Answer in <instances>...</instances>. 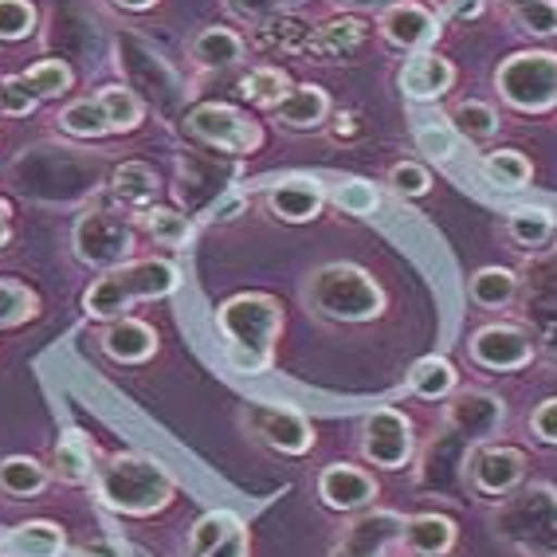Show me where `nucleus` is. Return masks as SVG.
<instances>
[{
  "mask_svg": "<svg viewBox=\"0 0 557 557\" xmlns=\"http://www.w3.org/2000/svg\"><path fill=\"white\" fill-rule=\"evenodd\" d=\"M216 326L228 338V366L236 373H268L271 358H275V342L283 330V307L278 299L263 295V290H248V295H232L224 307L216 310Z\"/></svg>",
  "mask_w": 557,
  "mask_h": 557,
  "instance_id": "nucleus-1",
  "label": "nucleus"
},
{
  "mask_svg": "<svg viewBox=\"0 0 557 557\" xmlns=\"http://www.w3.org/2000/svg\"><path fill=\"white\" fill-rule=\"evenodd\" d=\"M173 290H177V268L170 259H134V263H122V268L95 278L83 295V310H87V319L114 322L126 319V310L134 302L165 299Z\"/></svg>",
  "mask_w": 557,
  "mask_h": 557,
  "instance_id": "nucleus-2",
  "label": "nucleus"
},
{
  "mask_svg": "<svg viewBox=\"0 0 557 557\" xmlns=\"http://www.w3.org/2000/svg\"><path fill=\"white\" fill-rule=\"evenodd\" d=\"M95 491L107 503L110 510L119 515H158L173 503V479L170 471L161 468L158 459L138 456V451H126V456H114L107 468L95 471Z\"/></svg>",
  "mask_w": 557,
  "mask_h": 557,
  "instance_id": "nucleus-3",
  "label": "nucleus"
},
{
  "mask_svg": "<svg viewBox=\"0 0 557 557\" xmlns=\"http://www.w3.org/2000/svg\"><path fill=\"white\" fill-rule=\"evenodd\" d=\"M307 302L330 322H373L385 310V290L358 263H322L307 278Z\"/></svg>",
  "mask_w": 557,
  "mask_h": 557,
  "instance_id": "nucleus-4",
  "label": "nucleus"
},
{
  "mask_svg": "<svg viewBox=\"0 0 557 557\" xmlns=\"http://www.w3.org/2000/svg\"><path fill=\"white\" fill-rule=\"evenodd\" d=\"M491 527L503 542L530 557H557V491L549 483H530L498 503Z\"/></svg>",
  "mask_w": 557,
  "mask_h": 557,
  "instance_id": "nucleus-5",
  "label": "nucleus"
},
{
  "mask_svg": "<svg viewBox=\"0 0 557 557\" xmlns=\"http://www.w3.org/2000/svg\"><path fill=\"white\" fill-rule=\"evenodd\" d=\"M495 87L507 107L522 114H546L557 107V55L554 51H515L498 63Z\"/></svg>",
  "mask_w": 557,
  "mask_h": 557,
  "instance_id": "nucleus-6",
  "label": "nucleus"
},
{
  "mask_svg": "<svg viewBox=\"0 0 557 557\" xmlns=\"http://www.w3.org/2000/svg\"><path fill=\"white\" fill-rule=\"evenodd\" d=\"M71 244H75V256L87 263V268H122V259H129L134 251V228L129 220L119 212L107 209H90L75 220V232H71Z\"/></svg>",
  "mask_w": 557,
  "mask_h": 557,
  "instance_id": "nucleus-7",
  "label": "nucleus"
},
{
  "mask_svg": "<svg viewBox=\"0 0 557 557\" xmlns=\"http://www.w3.org/2000/svg\"><path fill=\"white\" fill-rule=\"evenodd\" d=\"M185 129L193 138L224 153H256L263 146V129L256 119H248L244 110L228 107V102H205V107L185 114Z\"/></svg>",
  "mask_w": 557,
  "mask_h": 557,
  "instance_id": "nucleus-8",
  "label": "nucleus"
},
{
  "mask_svg": "<svg viewBox=\"0 0 557 557\" xmlns=\"http://www.w3.org/2000/svg\"><path fill=\"white\" fill-rule=\"evenodd\" d=\"M417 448V436H412V424H408L405 412L397 408H377L366 417V429H361V451L373 468L400 471L412 459Z\"/></svg>",
  "mask_w": 557,
  "mask_h": 557,
  "instance_id": "nucleus-9",
  "label": "nucleus"
},
{
  "mask_svg": "<svg viewBox=\"0 0 557 557\" xmlns=\"http://www.w3.org/2000/svg\"><path fill=\"white\" fill-rule=\"evenodd\" d=\"M471 361L483 369H498V373H510V369H522L534 361V342L522 326H510V322H491L471 338Z\"/></svg>",
  "mask_w": 557,
  "mask_h": 557,
  "instance_id": "nucleus-10",
  "label": "nucleus"
},
{
  "mask_svg": "<svg viewBox=\"0 0 557 557\" xmlns=\"http://www.w3.org/2000/svg\"><path fill=\"white\" fill-rule=\"evenodd\" d=\"M527 475V451L507 444H487L468 459V483L479 495H510Z\"/></svg>",
  "mask_w": 557,
  "mask_h": 557,
  "instance_id": "nucleus-11",
  "label": "nucleus"
},
{
  "mask_svg": "<svg viewBox=\"0 0 557 557\" xmlns=\"http://www.w3.org/2000/svg\"><path fill=\"white\" fill-rule=\"evenodd\" d=\"M405 537V515L397 510H366L354 518V527L346 530L338 546L330 549V557H385L393 542Z\"/></svg>",
  "mask_w": 557,
  "mask_h": 557,
  "instance_id": "nucleus-12",
  "label": "nucleus"
},
{
  "mask_svg": "<svg viewBox=\"0 0 557 557\" xmlns=\"http://www.w3.org/2000/svg\"><path fill=\"white\" fill-rule=\"evenodd\" d=\"M507 420V408L503 400L483 393V388H468V393H456L448 405V429L451 436L468 440V444H483L491 440Z\"/></svg>",
  "mask_w": 557,
  "mask_h": 557,
  "instance_id": "nucleus-13",
  "label": "nucleus"
},
{
  "mask_svg": "<svg viewBox=\"0 0 557 557\" xmlns=\"http://www.w3.org/2000/svg\"><path fill=\"white\" fill-rule=\"evenodd\" d=\"M381 36L393 48L405 51H429L440 40V21L417 0H397L381 12Z\"/></svg>",
  "mask_w": 557,
  "mask_h": 557,
  "instance_id": "nucleus-14",
  "label": "nucleus"
},
{
  "mask_svg": "<svg viewBox=\"0 0 557 557\" xmlns=\"http://www.w3.org/2000/svg\"><path fill=\"white\" fill-rule=\"evenodd\" d=\"M189 557H248V530L232 510H209L189 534Z\"/></svg>",
  "mask_w": 557,
  "mask_h": 557,
  "instance_id": "nucleus-15",
  "label": "nucleus"
},
{
  "mask_svg": "<svg viewBox=\"0 0 557 557\" xmlns=\"http://www.w3.org/2000/svg\"><path fill=\"white\" fill-rule=\"evenodd\" d=\"M251 424H256L259 440L268 444V448L283 451V456H307L314 448V429H310L307 420L295 412V408H256L251 412Z\"/></svg>",
  "mask_w": 557,
  "mask_h": 557,
  "instance_id": "nucleus-16",
  "label": "nucleus"
},
{
  "mask_svg": "<svg viewBox=\"0 0 557 557\" xmlns=\"http://www.w3.org/2000/svg\"><path fill=\"white\" fill-rule=\"evenodd\" d=\"M319 498L330 510H366L377 498V483L361 468L349 463H330L319 475Z\"/></svg>",
  "mask_w": 557,
  "mask_h": 557,
  "instance_id": "nucleus-17",
  "label": "nucleus"
},
{
  "mask_svg": "<svg viewBox=\"0 0 557 557\" xmlns=\"http://www.w3.org/2000/svg\"><path fill=\"white\" fill-rule=\"evenodd\" d=\"M451 83H456V67L436 51H412L400 67V90L417 102H432L440 95H448Z\"/></svg>",
  "mask_w": 557,
  "mask_h": 557,
  "instance_id": "nucleus-18",
  "label": "nucleus"
},
{
  "mask_svg": "<svg viewBox=\"0 0 557 557\" xmlns=\"http://www.w3.org/2000/svg\"><path fill=\"white\" fill-rule=\"evenodd\" d=\"M361 44H366V24H361L358 16H334V21L319 24V28L310 32L302 55L314 63H338V60H349Z\"/></svg>",
  "mask_w": 557,
  "mask_h": 557,
  "instance_id": "nucleus-19",
  "label": "nucleus"
},
{
  "mask_svg": "<svg viewBox=\"0 0 557 557\" xmlns=\"http://www.w3.org/2000/svg\"><path fill=\"white\" fill-rule=\"evenodd\" d=\"M322 205H326V193L314 177H287L271 185L268 193V209L287 224H307V220L319 216Z\"/></svg>",
  "mask_w": 557,
  "mask_h": 557,
  "instance_id": "nucleus-20",
  "label": "nucleus"
},
{
  "mask_svg": "<svg viewBox=\"0 0 557 557\" xmlns=\"http://www.w3.org/2000/svg\"><path fill=\"white\" fill-rule=\"evenodd\" d=\"M102 354L122 366H138L158 354V330L138 319H114L102 330Z\"/></svg>",
  "mask_w": 557,
  "mask_h": 557,
  "instance_id": "nucleus-21",
  "label": "nucleus"
},
{
  "mask_svg": "<svg viewBox=\"0 0 557 557\" xmlns=\"http://www.w3.org/2000/svg\"><path fill=\"white\" fill-rule=\"evenodd\" d=\"M310 40V24L295 12H271L259 24H251V48L263 55H302Z\"/></svg>",
  "mask_w": 557,
  "mask_h": 557,
  "instance_id": "nucleus-22",
  "label": "nucleus"
},
{
  "mask_svg": "<svg viewBox=\"0 0 557 557\" xmlns=\"http://www.w3.org/2000/svg\"><path fill=\"white\" fill-rule=\"evenodd\" d=\"M161 181L146 161H122L119 170L110 173V197L126 212H146L158 205Z\"/></svg>",
  "mask_w": 557,
  "mask_h": 557,
  "instance_id": "nucleus-23",
  "label": "nucleus"
},
{
  "mask_svg": "<svg viewBox=\"0 0 557 557\" xmlns=\"http://www.w3.org/2000/svg\"><path fill=\"white\" fill-rule=\"evenodd\" d=\"M271 114L287 129H319L330 114V99L326 90L314 87V83H299V87L290 83V90L271 107Z\"/></svg>",
  "mask_w": 557,
  "mask_h": 557,
  "instance_id": "nucleus-24",
  "label": "nucleus"
},
{
  "mask_svg": "<svg viewBox=\"0 0 557 557\" xmlns=\"http://www.w3.org/2000/svg\"><path fill=\"white\" fill-rule=\"evenodd\" d=\"M244 36L232 28H205L193 36L189 44V60L197 67H209V71H220V67H232V63L244 60Z\"/></svg>",
  "mask_w": 557,
  "mask_h": 557,
  "instance_id": "nucleus-25",
  "label": "nucleus"
},
{
  "mask_svg": "<svg viewBox=\"0 0 557 557\" xmlns=\"http://www.w3.org/2000/svg\"><path fill=\"white\" fill-rule=\"evenodd\" d=\"M412 554H448L456 546V522L444 515H417L405 522V537H400Z\"/></svg>",
  "mask_w": 557,
  "mask_h": 557,
  "instance_id": "nucleus-26",
  "label": "nucleus"
},
{
  "mask_svg": "<svg viewBox=\"0 0 557 557\" xmlns=\"http://www.w3.org/2000/svg\"><path fill=\"white\" fill-rule=\"evenodd\" d=\"M67 537L55 522H21L9 534V554L12 557H60Z\"/></svg>",
  "mask_w": 557,
  "mask_h": 557,
  "instance_id": "nucleus-27",
  "label": "nucleus"
},
{
  "mask_svg": "<svg viewBox=\"0 0 557 557\" xmlns=\"http://www.w3.org/2000/svg\"><path fill=\"white\" fill-rule=\"evenodd\" d=\"M48 487V468L32 456H9L0 459V495L9 498H32Z\"/></svg>",
  "mask_w": 557,
  "mask_h": 557,
  "instance_id": "nucleus-28",
  "label": "nucleus"
},
{
  "mask_svg": "<svg viewBox=\"0 0 557 557\" xmlns=\"http://www.w3.org/2000/svg\"><path fill=\"white\" fill-rule=\"evenodd\" d=\"M456 366H451L448 358H424L412 366V373H408V388L417 393L420 400H444L456 393Z\"/></svg>",
  "mask_w": 557,
  "mask_h": 557,
  "instance_id": "nucleus-29",
  "label": "nucleus"
},
{
  "mask_svg": "<svg viewBox=\"0 0 557 557\" xmlns=\"http://www.w3.org/2000/svg\"><path fill=\"white\" fill-rule=\"evenodd\" d=\"M515 290H518V278H515V271H507V268H483V271H475L468 283L471 302L483 310L507 307V302L515 299Z\"/></svg>",
  "mask_w": 557,
  "mask_h": 557,
  "instance_id": "nucleus-30",
  "label": "nucleus"
},
{
  "mask_svg": "<svg viewBox=\"0 0 557 557\" xmlns=\"http://www.w3.org/2000/svg\"><path fill=\"white\" fill-rule=\"evenodd\" d=\"M55 475L63 483H90V475H95V451L87 448V440L79 432H67L55 444Z\"/></svg>",
  "mask_w": 557,
  "mask_h": 557,
  "instance_id": "nucleus-31",
  "label": "nucleus"
},
{
  "mask_svg": "<svg viewBox=\"0 0 557 557\" xmlns=\"http://www.w3.org/2000/svg\"><path fill=\"white\" fill-rule=\"evenodd\" d=\"M448 122H451V129H456L459 138H468V141H491L498 134L495 107H487V102H479V99L459 102V107L451 110Z\"/></svg>",
  "mask_w": 557,
  "mask_h": 557,
  "instance_id": "nucleus-32",
  "label": "nucleus"
},
{
  "mask_svg": "<svg viewBox=\"0 0 557 557\" xmlns=\"http://www.w3.org/2000/svg\"><path fill=\"white\" fill-rule=\"evenodd\" d=\"M40 314V299L36 290L16 283V278H0V330L24 326Z\"/></svg>",
  "mask_w": 557,
  "mask_h": 557,
  "instance_id": "nucleus-33",
  "label": "nucleus"
},
{
  "mask_svg": "<svg viewBox=\"0 0 557 557\" xmlns=\"http://www.w3.org/2000/svg\"><path fill=\"white\" fill-rule=\"evenodd\" d=\"M557 232V220L549 209H515L507 220V236L522 248H542Z\"/></svg>",
  "mask_w": 557,
  "mask_h": 557,
  "instance_id": "nucleus-34",
  "label": "nucleus"
},
{
  "mask_svg": "<svg viewBox=\"0 0 557 557\" xmlns=\"http://www.w3.org/2000/svg\"><path fill=\"white\" fill-rule=\"evenodd\" d=\"M141 224H146V232H150L158 244H165V248H181V244L193 239V220L177 209H165V205H153V209L141 212Z\"/></svg>",
  "mask_w": 557,
  "mask_h": 557,
  "instance_id": "nucleus-35",
  "label": "nucleus"
},
{
  "mask_svg": "<svg viewBox=\"0 0 557 557\" xmlns=\"http://www.w3.org/2000/svg\"><path fill=\"white\" fill-rule=\"evenodd\" d=\"M60 126L67 129V134H75V138H102V134H114L99 95H95V99L71 102V107L60 114Z\"/></svg>",
  "mask_w": 557,
  "mask_h": 557,
  "instance_id": "nucleus-36",
  "label": "nucleus"
},
{
  "mask_svg": "<svg viewBox=\"0 0 557 557\" xmlns=\"http://www.w3.org/2000/svg\"><path fill=\"white\" fill-rule=\"evenodd\" d=\"M99 102H102V110H107L110 129H114V134H129V129L141 126L146 107H141V99L129 87H102Z\"/></svg>",
  "mask_w": 557,
  "mask_h": 557,
  "instance_id": "nucleus-37",
  "label": "nucleus"
},
{
  "mask_svg": "<svg viewBox=\"0 0 557 557\" xmlns=\"http://www.w3.org/2000/svg\"><path fill=\"white\" fill-rule=\"evenodd\" d=\"M290 90V79L283 67H251L244 79H239V95L248 102H259V107H275L283 95Z\"/></svg>",
  "mask_w": 557,
  "mask_h": 557,
  "instance_id": "nucleus-38",
  "label": "nucleus"
},
{
  "mask_svg": "<svg viewBox=\"0 0 557 557\" xmlns=\"http://www.w3.org/2000/svg\"><path fill=\"white\" fill-rule=\"evenodd\" d=\"M483 173H487V181L498 185V189H522V185L534 177V165L527 161V153L495 150V153H487V161H483Z\"/></svg>",
  "mask_w": 557,
  "mask_h": 557,
  "instance_id": "nucleus-39",
  "label": "nucleus"
},
{
  "mask_svg": "<svg viewBox=\"0 0 557 557\" xmlns=\"http://www.w3.org/2000/svg\"><path fill=\"white\" fill-rule=\"evenodd\" d=\"M21 79H24V87L36 95V99H55V95L71 90V83H75V71H71L63 60H40V63H32Z\"/></svg>",
  "mask_w": 557,
  "mask_h": 557,
  "instance_id": "nucleus-40",
  "label": "nucleus"
},
{
  "mask_svg": "<svg viewBox=\"0 0 557 557\" xmlns=\"http://www.w3.org/2000/svg\"><path fill=\"white\" fill-rule=\"evenodd\" d=\"M510 21L530 36H557V0H522L510 9Z\"/></svg>",
  "mask_w": 557,
  "mask_h": 557,
  "instance_id": "nucleus-41",
  "label": "nucleus"
},
{
  "mask_svg": "<svg viewBox=\"0 0 557 557\" xmlns=\"http://www.w3.org/2000/svg\"><path fill=\"white\" fill-rule=\"evenodd\" d=\"M36 4L32 0H0V40L16 44L36 32Z\"/></svg>",
  "mask_w": 557,
  "mask_h": 557,
  "instance_id": "nucleus-42",
  "label": "nucleus"
},
{
  "mask_svg": "<svg viewBox=\"0 0 557 557\" xmlns=\"http://www.w3.org/2000/svg\"><path fill=\"white\" fill-rule=\"evenodd\" d=\"M459 134L451 129V122H429V126L417 129V150L432 161H448L456 153Z\"/></svg>",
  "mask_w": 557,
  "mask_h": 557,
  "instance_id": "nucleus-43",
  "label": "nucleus"
},
{
  "mask_svg": "<svg viewBox=\"0 0 557 557\" xmlns=\"http://www.w3.org/2000/svg\"><path fill=\"white\" fill-rule=\"evenodd\" d=\"M334 200H338V209L349 212V216H369V212H377V205H381L377 189H373L369 181H361V177L342 181L338 193H334Z\"/></svg>",
  "mask_w": 557,
  "mask_h": 557,
  "instance_id": "nucleus-44",
  "label": "nucleus"
},
{
  "mask_svg": "<svg viewBox=\"0 0 557 557\" xmlns=\"http://www.w3.org/2000/svg\"><path fill=\"white\" fill-rule=\"evenodd\" d=\"M388 185H393L397 197H424L432 189V173L420 161H397L388 170Z\"/></svg>",
  "mask_w": 557,
  "mask_h": 557,
  "instance_id": "nucleus-45",
  "label": "nucleus"
},
{
  "mask_svg": "<svg viewBox=\"0 0 557 557\" xmlns=\"http://www.w3.org/2000/svg\"><path fill=\"white\" fill-rule=\"evenodd\" d=\"M36 102L40 99L24 87L21 75H4V79H0V114H9V119H24V114L36 110Z\"/></svg>",
  "mask_w": 557,
  "mask_h": 557,
  "instance_id": "nucleus-46",
  "label": "nucleus"
},
{
  "mask_svg": "<svg viewBox=\"0 0 557 557\" xmlns=\"http://www.w3.org/2000/svg\"><path fill=\"white\" fill-rule=\"evenodd\" d=\"M530 429H534V436L542 440V444H557V397L542 400V405L534 408Z\"/></svg>",
  "mask_w": 557,
  "mask_h": 557,
  "instance_id": "nucleus-47",
  "label": "nucleus"
},
{
  "mask_svg": "<svg viewBox=\"0 0 557 557\" xmlns=\"http://www.w3.org/2000/svg\"><path fill=\"white\" fill-rule=\"evenodd\" d=\"M278 4H283V0H228V9L236 12L239 21H248V24H259L263 16L278 12Z\"/></svg>",
  "mask_w": 557,
  "mask_h": 557,
  "instance_id": "nucleus-48",
  "label": "nucleus"
},
{
  "mask_svg": "<svg viewBox=\"0 0 557 557\" xmlns=\"http://www.w3.org/2000/svg\"><path fill=\"white\" fill-rule=\"evenodd\" d=\"M448 12L456 16V21H475L479 12H483V0H456Z\"/></svg>",
  "mask_w": 557,
  "mask_h": 557,
  "instance_id": "nucleus-49",
  "label": "nucleus"
},
{
  "mask_svg": "<svg viewBox=\"0 0 557 557\" xmlns=\"http://www.w3.org/2000/svg\"><path fill=\"white\" fill-rule=\"evenodd\" d=\"M346 9H358V12H385L388 4H397V0H338Z\"/></svg>",
  "mask_w": 557,
  "mask_h": 557,
  "instance_id": "nucleus-50",
  "label": "nucleus"
},
{
  "mask_svg": "<svg viewBox=\"0 0 557 557\" xmlns=\"http://www.w3.org/2000/svg\"><path fill=\"white\" fill-rule=\"evenodd\" d=\"M119 9H129V12H146V9H153L158 0H114Z\"/></svg>",
  "mask_w": 557,
  "mask_h": 557,
  "instance_id": "nucleus-51",
  "label": "nucleus"
},
{
  "mask_svg": "<svg viewBox=\"0 0 557 557\" xmlns=\"http://www.w3.org/2000/svg\"><path fill=\"white\" fill-rule=\"evenodd\" d=\"M12 239V220H0V248Z\"/></svg>",
  "mask_w": 557,
  "mask_h": 557,
  "instance_id": "nucleus-52",
  "label": "nucleus"
},
{
  "mask_svg": "<svg viewBox=\"0 0 557 557\" xmlns=\"http://www.w3.org/2000/svg\"><path fill=\"white\" fill-rule=\"evenodd\" d=\"M503 4H507V9H515V4H522V0H503Z\"/></svg>",
  "mask_w": 557,
  "mask_h": 557,
  "instance_id": "nucleus-53",
  "label": "nucleus"
},
{
  "mask_svg": "<svg viewBox=\"0 0 557 557\" xmlns=\"http://www.w3.org/2000/svg\"><path fill=\"white\" fill-rule=\"evenodd\" d=\"M440 4H444V9H451V4H456V0H440Z\"/></svg>",
  "mask_w": 557,
  "mask_h": 557,
  "instance_id": "nucleus-54",
  "label": "nucleus"
},
{
  "mask_svg": "<svg viewBox=\"0 0 557 557\" xmlns=\"http://www.w3.org/2000/svg\"><path fill=\"white\" fill-rule=\"evenodd\" d=\"M412 557H440V554H412Z\"/></svg>",
  "mask_w": 557,
  "mask_h": 557,
  "instance_id": "nucleus-55",
  "label": "nucleus"
},
{
  "mask_svg": "<svg viewBox=\"0 0 557 557\" xmlns=\"http://www.w3.org/2000/svg\"><path fill=\"white\" fill-rule=\"evenodd\" d=\"M0 557H4V549H0Z\"/></svg>",
  "mask_w": 557,
  "mask_h": 557,
  "instance_id": "nucleus-56",
  "label": "nucleus"
}]
</instances>
